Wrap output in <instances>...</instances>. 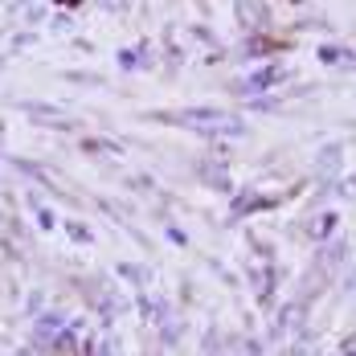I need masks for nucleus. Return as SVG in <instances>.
Masks as SVG:
<instances>
[{"label":"nucleus","mask_w":356,"mask_h":356,"mask_svg":"<svg viewBox=\"0 0 356 356\" xmlns=\"http://www.w3.org/2000/svg\"><path fill=\"white\" fill-rule=\"evenodd\" d=\"M160 123H180V127H193L201 136H246V123L238 115H225L217 107H188V111H164V115H152Z\"/></svg>","instance_id":"nucleus-1"},{"label":"nucleus","mask_w":356,"mask_h":356,"mask_svg":"<svg viewBox=\"0 0 356 356\" xmlns=\"http://www.w3.org/2000/svg\"><path fill=\"white\" fill-rule=\"evenodd\" d=\"M275 197H234V217H246L254 209H270Z\"/></svg>","instance_id":"nucleus-4"},{"label":"nucleus","mask_w":356,"mask_h":356,"mask_svg":"<svg viewBox=\"0 0 356 356\" xmlns=\"http://www.w3.org/2000/svg\"><path fill=\"white\" fill-rule=\"evenodd\" d=\"M332 225H336V213H323V217H316V221L307 225V234H312V238H327Z\"/></svg>","instance_id":"nucleus-6"},{"label":"nucleus","mask_w":356,"mask_h":356,"mask_svg":"<svg viewBox=\"0 0 356 356\" xmlns=\"http://www.w3.org/2000/svg\"><path fill=\"white\" fill-rule=\"evenodd\" d=\"M286 74H291L286 66H262L258 74H250V78H242V82H238V90H258V95H262V90L279 86V82H283Z\"/></svg>","instance_id":"nucleus-2"},{"label":"nucleus","mask_w":356,"mask_h":356,"mask_svg":"<svg viewBox=\"0 0 356 356\" xmlns=\"http://www.w3.org/2000/svg\"><path fill=\"white\" fill-rule=\"evenodd\" d=\"M21 111H25V115H33V119H41V123H49V127H70V119H66L62 111L45 107V103H21Z\"/></svg>","instance_id":"nucleus-3"},{"label":"nucleus","mask_w":356,"mask_h":356,"mask_svg":"<svg viewBox=\"0 0 356 356\" xmlns=\"http://www.w3.org/2000/svg\"><path fill=\"white\" fill-rule=\"evenodd\" d=\"M320 62H327V66H353L356 58L348 54V49H340V45H323V49H320Z\"/></svg>","instance_id":"nucleus-5"},{"label":"nucleus","mask_w":356,"mask_h":356,"mask_svg":"<svg viewBox=\"0 0 356 356\" xmlns=\"http://www.w3.org/2000/svg\"><path fill=\"white\" fill-rule=\"evenodd\" d=\"M86 356H115V344H111V336H95V340L86 344Z\"/></svg>","instance_id":"nucleus-7"},{"label":"nucleus","mask_w":356,"mask_h":356,"mask_svg":"<svg viewBox=\"0 0 356 356\" xmlns=\"http://www.w3.org/2000/svg\"><path fill=\"white\" fill-rule=\"evenodd\" d=\"M336 168H340V147L332 143L327 152H320V172H336Z\"/></svg>","instance_id":"nucleus-8"},{"label":"nucleus","mask_w":356,"mask_h":356,"mask_svg":"<svg viewBox=\"0 0 356 356\" xmlns=\"http://www.w3.org/2000/svg\"><path fill=\"white\" fill-rule=\"evenodd\" d=\"M238 17H242V25H258L262 8H254V0H238Z\"/></svg>","instance_id":"nucleus-9"}]
</instances>
